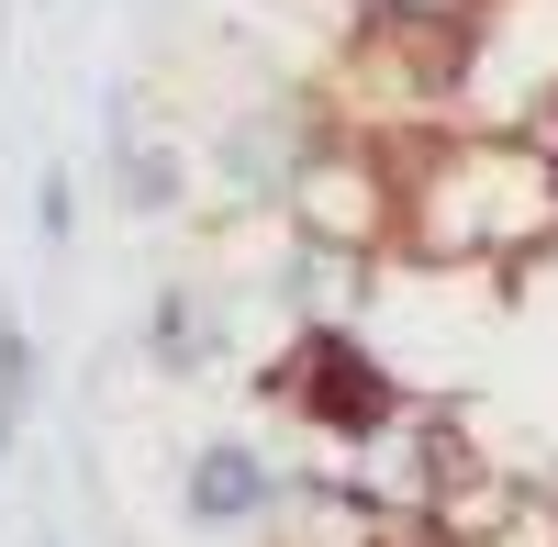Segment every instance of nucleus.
<instances>
[{
    "mask_svg": "<svg viewBox=\"0 0 558 547\" xmlns=\"http://www.w3.org/2000/svg\"><path fill=\"white\" fill-rule=\"evenodd\" d=\"M268 391H279V414L313 425L324 447H380V436L413 414L402 380L380 369V347H368L347 313H336V325H302V336H291V357L268 369Z\"/></svg>",
    "mask_w": 558,
    "mask_h": 547,
    "instance_id": "f03ea898",
    "label": "nucleus"
},
{
    "mask_svg": "<svg viewBox=\"0 0 558 547\" xmlns=\"http://www.w3.org/2000/svg\"><path fill=\"white\" fill-rule=\"evenodd\" d=\"M134 347H146L157 380H202V369H223V291H202V280H157Z\"/></svg>",
    "mask_w": 558,
    "mask_h": 547,
    "instance_id": "39448f33",
    "label": "nucleus"
},
{
    "mask_svg": "<svg viewBox=\"0 0 558 547\" xmlns=\"http://www.w3.org/2000/svg\"><path fill=\"white\" fill-rule=\"evenodd\" d=\"M336 101H302V89H268V101H246V112H223V134H213V191L223 202H246V212H291V191H302V168L336 146Z\"/></svg>",
    "mask_w": 558,
    "mask_h": 547,
    "instance_id": "7ed1b4c3",
    "label": "nucleus"
},
{
    "mask_svg": "<svg viewBox=\"0 0 558 547\" xmlns=\"http://www.w3.org/2000/svg\"><path fill=\"white\" fill-rule=\"evenodd\" d=\"M391 503L368 491H336V481H291V503L268 514V547H380Z\"/></svg>",
    "mask_w": 558,
    "mask_h": 547,
    "instance_id": "0eeeda50",
    "label": "nucleus"
},
{
    "mask_svg": "<svg viewBox=\"0 0 558 547\" xmlns=\"http://www.w3.org/2000/svg\"><path fill=\"white\" fill-rule=\"evenodd\" d=\"M34 235L68 257V235H78V179H68V168H45V179H34Z\"/></svg>",
    "mask_w": 558,
    "mask_h": 547,
    "instance_id": "9d476101",
    "label": "nucleus"
},
{
    "mask_svg": "<svg viewBox=\"0 0 558 547\" xmlns=\"http://www.w3.org/2000/svg\"><path fill=\"white\" fill-rule=\"evenodd\" d=\"M391 246L436 268H514L558 246V146L525 123H436L391 146Z\"/></svg>",
    "mask_w": 558,
    "mask_h": 547,
    "instance_id": "f257e3e1",
    "label": "nucleus"
},
{
    "mask_svg": "<svg viewBox=\"0 0 558 547\" xmlns=\"http://www.w3.org/2000/svg\"><path fill=\"white\" fill-rule=\"evenodd\" d=\"M279 503H291V470L268 436H202L179 459V525L191 536H268Z\"/></svg>",
    "mask_w": 558,
    "mask_h": 547,
    "instance_id": "20e7f679",
    "label": "nucleus"
},
{
    "mask_svg": "<svg viewBox=\"0 0 558 547\" xmlns=\"http://www.w3.org/2000/svg\"><path fill=\"white\" fill-rule=\"evenodd\" d=\"M112 202L134 223H157V212L191 202V157H179L168 134H146V101H134V89H112Z\"/></svg>",
    "mask_w": 558,
    "mask_h": 547,
    "instance_id": "423d86ee",
    "label": "nucleus"
},
{
    "mask_svg": "<svg viewBox=\"0 0 558 547\" xmlns=\"http://www.w3.org/2000/svg\"><path fill=\"white\" fill-rule=\"evenodd\" d=\"M547 146H558V123H547Z\"/></svg>",
    "mask_w": 558,
    "mask_h": 547,
    "instance_id": "9b49d317",
    "label": "nucleus"
},
{
    "mask_svg": "<svg viewBox=\"0 0 558 547\" xmlns=\"http://www.w3.org/2000/svg\"><path fill=\"white\" fill-rule=\"evenodd\" d=\"M23 425H34V336H23L12 291H0V459L23 447Z\"/></svg>",
    "mask_w": 558,
    "mask_h": 547,
    "instance_id": "1a4fd4ad",
    "label": "nucleus"
},
{
    "mask_svg": "<svg viewBox=\"0 0 558 547\" xmlns=\"http://www.w3.org/2000/svg\"><path fill=\"white\" fill-rule=\"evenodd\" d=\"M357 23H368V45H391V57H413V68H458V34L481 23V0H357Z\"/></svg>",
    "mask_w": 558,
    "mask_h": 547,
    "instance_id": "6e6552de",
    "label": "nucleus"
}]
</instances>
